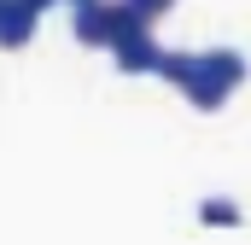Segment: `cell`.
Segmentation results:
<instances>
[{
  "mask_svg": "<svg viewBox=\"0 0 251 245\" xmlns=\"http://www.w3.org/2000/svg\"><path fill=\"white\" fill-rule=\"evenodd\" d=\"M152 76H164L170 88H181L193 111H222V105L246 88L251 64H246L240 47H210V53H170V47H164V59H158Z\"/></svg>",
  "mask_w": 251,
  "mask_h": 245,
  "instance_id": "obj_1",
  "label": "cell"
},
{
  "mask_svg": "<svg viewBox=\"0 0 251 245\" xmlns=\"http://www.w3.org/2000/svg\"><path fill=\"white\" fill-rule=\"evenodd\" d=\"M128 24H140L128 12V0H76L70 6V29H76L82 47H111V35L128 29Z\"/></svg>",
  "mask_w": 251,
  "mask_h": 245,
  "instance_id": "obj_2",
  "label": "cell"
},
{
  "mask_svg": "<svg viewBox=\"0 0 251 245\" xmlns=\"http://www.w3.org/2000/svg\"><path fill=\"white\" fill-rule=\"evenodd\" d=\"M105 53L117 59V70H123V76H152V70H158V59H164V47H158L152 24H128V29H117Z\"/></svg>",
  "mask_w": 251,
  "mask_h": 245,
  "instance_id": "obj_3",
  "label": "cell"
},
{
  "mask_svg": "<svg viewBox=\"0 0 251 245\" xmlns=\"http://www.w3.org/2000/svg\"><path fill=\"white\" fill-rule=\"evenodd\" d=\"M35 29H41V18H35V12H24L18 0H6V12H0V53L29 47V41H35Z\"/></svg>",
  "mask_w": 251,
  "mask_h": 245,
  "instance_id": "obj_4",
  "label": "cell"
},
{
  "mask_svg": "<svg viewBox=\"0 0 251 245\" xmlns=\"http://www.w3.org/2000/svg\"><path fill=\"white\" fill-rule=\"evenodd\" d=\"M199 222H204V228H240V222H246V210H240L234 198H222V193H210V198L199 204Z\"/></svg>",
  "mask_w": 251,
  "mask_h": 245,
  "instance_id": "obj_5",
  "label": "cell"
},
{
  "mask_svg": "<svg viewBox=\"0 0 251 245\" xmlns=\"http://www.w3.org/2000/svg\"><path fill=\"white\" fill-rule=\"evenodd\" d=\"M170 6H176V0H128V12H134L140 24H158V18H164Z\"/></svg>",
  "mask_w": 251,
  "mask_h": 245,
  "instance_id": "obj_6",
  "label": "cell"
},
{
  "mask_svg": "<svg viewBox=\"0 0 251 245\" xmlns=\"http://www.w3.org/2000/svg\"><path fill=\"white\" fill-rule=\"evenodd\" d=\"M18 6H24V12H35V18H47V12H53V6H64V0H18Z\"/></svg>",
  "mask_w": 251,
  "mask_h": 245,
  "instance_id": "obj_7",
  "label": "cell"
},
{
  "mask_svg": "<svg viewBox=\"0 0 251 245\" xmlns=\"http://www.w3.org/2000/svg\"><path fill=\"white\" fill-rule=\"evenodd\" d=\"M64 6H76V0H64Z\"/></svg>",
  "mask_w": 251,
  "mask_h": 245,
  "instance_id": "obj_8",
  "label": "cell"
},
{
  "mask_svg": "<svg viewBox=\"0 0 251 245\" xmlns=\"http://www.w3.org/2000/svg\"><path fill=\"white\" fill-rule=\"evenodd\" d=\"M0 12H6V0H0Z\"/></svg>",
  "mask_w": 251,
  "mask_h": 245,
  "instance_id": "obj_9",
  "label": "cell"
}]
</instances>
